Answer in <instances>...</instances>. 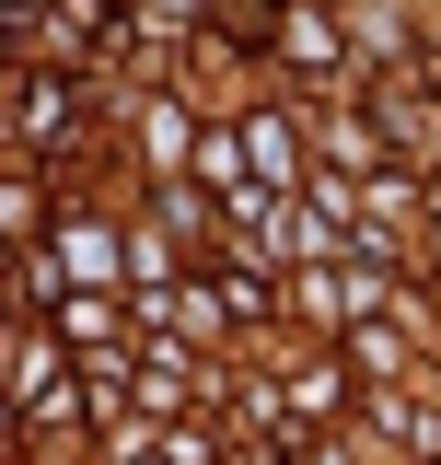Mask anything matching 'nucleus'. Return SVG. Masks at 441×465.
I'll return each mask as SVG.
<instances>
[{
	"label": "nucleus",
	"instance_id": "1a4fd4ad",
	"mask_svg": "<svg viewBox=\"0 0 441 465\" xmlns=\"http://www.w3.org/2000/svg\"><path fill=\"white\" fill-rule=\"evenodd\" d=\"M47 12H58V0H12V35H24V24H47Z\"/></svg>",
	"mask_w": 441,
	"mask_h": 465
},
{
	"label": "nucleus",
	"instance_id": "20e7f679",
	"mask_svg": "<svg viewBox=\"0 0 441 465\" xmlns=\"http://www.w3.org/2000/svg\"><path fill=\"white\" fill-rule=\"evenodd\" d=\"M279 58H302V70H348V24H337L326 0H290V12H279Z\"/></svg>",
	"mask_w": 441,
	"mask_h": 465
},
{
	"label": "nucleus",
	"instance_id": "f257e3e1",
	"mask_svg": "<svg viewBox=\"0 0 441 465\" xmlns=\"http://www.w3.org/2000/svg\"><path fill=\"white\" fill-rule=\"evenodd\" d=\"M70 372H82V361H70V338H58V326H12L0 384H12V407H24V419H35L47 396H70Z\"/></svg>",
	"mask_w": 441,
	"mask_h": 465
},
{
	"label": "nucleus",
	"instance_id": "423d86ee",
	"mask_svg": "<svg viewBox=\"0 0 441 465\" xmlns=\"http://www.w3.org/2000/svg\"><path fill=\"white\" fill-rule=\"evenodd\" d=\"M348 372H372V384H395V372H418V349H407V326H384V314H360V326H348Z\"/></svg>",
	"mask_w": 441,
	"mask_h": 465
},
{
	"label": "nucleus",
	"instance_id": "6e6552de",
	"mask_svg": "<svg viewBox=\"0 0 441 465\" xmlns=\"http://www.w3.org/2000/svg\"><path fill=\"white\" fill-rule=\"evenodd\" d=\"M337 24H348V47H407V12H384V0H348V12H337Z\"/></svg>",
	"mask_w": 441,
	"mask_h": 465
},
{
	"label": "nucleus",
	"instance_id": "39448f33",
	"mask_svg": "<svg viewBox=\"0 0 441 465\" xmlns=\"http://www.w3.org/2000/svg\"><path fill=\"white\" fill-rule=\"evenodd\" d=\"M279 384H290V430H302V419H337V407H348V349H337V361H290Z\"/></svg>",
	"mask_w": 441,
	"mask_h": 465
},
{
	"label": "nucleus",
	"instance_id": "7ed1b4c3",
	"mask_svg": "<svg viewBox=\"0 0 441 465\" xmlns=\"http://www.w3.org/2000/svg\"><path fill=\"white\" fill-rule=\"evenodd\" d=\"M244 152H256V186L290 198V186H302V116H290V105H256V116H244Z\"/></svg>",
	"mask_w": 441,
	"mask_h": 465
},
{
	"label": "nucleus",
	"instance_id": "f03ea898",
	"mask_svg": "<svg viewBox=\"0 0 441 465\" xmlns=\"http://www.w3.org/2000/svg\"><path fill=\"white\" fill-rule=\"evenodd\" d=\"M47 256H58L70 291H128V232H116V222H58Z\"/></svg>",
	"mask_w": 441,
	"mask_h": 465
},
{
	"label": "nucleus",
	"instance_id": "9d476101",
	"mask_svg": "<svg viewBox=\"0 0 441 465\" xmlns=\"http://www.w3.org/2000/svg\"><path fill=\"white\" fill-rule=\"evenodd\" d=\"M140 12H152V24H186V12H198V0H140Z\"/></svg>",
	"mask_w": 441,
	"mask_h": 465
},
{
	"label": "nucleus",
	"instance_id": "0eeeda50",
	"mask_svg": "<svg viewBox=\"0 0 441 465\" xmlns=\"http://www.w3.org/2000/svg\"><path fill=\"white\" fill-rule=\"evenodd\" d=\"M12 128L24 140H58L70 128V82H12Z\"/></svg>",
	"mask_w": 441,
	"mask_h": 465
}]
</instances>
